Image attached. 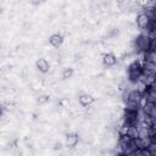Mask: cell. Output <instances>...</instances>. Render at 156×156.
Returning <instances> with one entry per match:
<instances>
[{
  "mask_svg": "<svg viewBox=\"0 0 156 156\" xmlns=\"http://www.w3.org/2000/svg\"><path fill=\"white\" fill-rule=\"evenodd\" d=\"M49 100H50V96H49V95H40L37 101H38L39 105H44V104L49 102Z\"/></svg>",
  "mask_w": 156,
  "mask_h": 156,
  "instance_id": "obj_12",
  "label": "cell"
},
{
  "mask_svg": "<svg viewBox=\"0 0 156 156\" xmlns=\"http://www.w3.org/2000/svg\"><path fill=\"white\" fill-rule=\"evenodd\" d=\"M135 84H136V90H138V91H139L141 95L146 93V90H147L149 85H147V84H146V83H145V82H144L141 78H140V79H139V80H138Z\"/></svg>",
  "mask_w": 156,
  "mask_h": 156,
  "instance_id": "obj_11",
  "label": "cell"
},
{
  "mask_svg": "<svg viewBox=\"0 0 156 156\" xmlns=\"http://www.w3.org/2000/svg\"><path fill=\"white\" fill-rule=\"evenodd\" d=\"M78 102H79L80 106L88 107L94 102V98L91 95H89V94H82V95L78 96Z\"/></svg>",
  "mask_w": 156,
  "mask_h": 156,
  "instance_id": "obj_8",
  "label": "cell"
},
{
  "mask_svg": "<svg viewBox=\"0 0 156 156\" xmlns=\"http://www.w3.org/2000/svg\"><path fill=\"white\" fill-rule=\"evenodd\" d=\"M135 23H136V26H138L140 29H146V28L150 26L151 20H150L144 12H140V13H138L136 17H135Z\"/></svg>",
  "mask_w": 156,
  "mask_h": 156,
  "instance_id": "obj_3",
  "label": "cell"
},
{
  "mask_svg": "<svg viewBox=\"0 0 156 156\" xmlns=\"http://www.w3.org/2000/svg\"><path fill=\"white\" fill-rule=\"evenodd\" d=\"M127 87H128L127 82H126V80H122V82H119V83H118V85H117V90L123 93V91H126V90H127Z\"/></svg>",
  "mask_w": 156,
  "mask_h": 156,
  "instance_id": "obj_13",
  "label": "cell"
},
{
  "mask_svg": "<svg viewBox=\"0 0 156 156\" xmlns=\"http://www.w3.org/2000/svg\"><path fill=\"white\" fill-rule=\"evenodd\" d=\"M5 110H6V107H5V105L2 104V102H0V117L5 113Z\"/></svg>",
  "mask_w": 156,
  "mask_h": 156,
  "instance_id": "obj_15",
  "label": "cell"
},
{
  "mask_svg": "<svg viewBox=\"0 0 156 156\" xmlns=\"http://www.w3.org/2000/svg\"><path fill=\"white\" fill-rule=\"evenodd\" d=\"M73 74H74V69H73L72 67H65V68L62 69V74H61V77H62V79L67 80V79L72 78Z\"/></svg>",
  "mask_w": 156,
  "mask_h": 156,
  "instance_id": "obj_10",
  "label": "cell"
},
{
  "mask_svg": "<svg viewBox=\"0 0 156 156\" xmlns=\"http://www.w3.org/2000/svg\"><path fill=\"white\" fill-rule=\"evenodd\" d=\"M116 63H117V57L113 52H106L102 55V65L105 67L110 68V67L116 66Z\"/></svg>",
  "mask_w": 156,
  "mask_h": 156,
  "instance_id": "obj_4",
  "label": "cell"
},
{
  "mask_svg": "<svg viewBox=\"0 0 156 156\" xmlns=\"http://www.w3.org/2000/svg\"><path fill=\"white\" fill-rule=\"evenodd\" d=\"M133 49H135L138 52H145L149 50L155 51V39H151L147 34H139L132 43Z\"/></svg>",
  "mask_w": 156,
  "mask_h": 156,
  "instance_id": "obj_1",
  "label": "cell"
},
{
  "mask_svg": "<svg viewBox=\"0 0 156 156\" xmlns=\"http://www.w3.org/2000/svg\"><path fill=\"white\" fill-rule=\"evenodd\" d=\"M44 0H29V2L33 5V6H39Z\"/></svg>",
  "mask_w": 156,
  "mask_h": 156,
  "instance_id": "obj_14",
  "label": "cell"
},
{
  "mask_svg": "<svg viewBox=\"0 0 156 156\" xmlns=\"http://www.w3.org/2000/svg\"><path fill=\"white\" fill-rule=\"evenodd\" d=\"M141 74H143V67H141V65H140L139 60L133 61V62L128 66V68H127L128 80H129L132 84H135V83L140 79Z\"/></svg>",
  "mask_w": 156,
  "mask_h": 156,
  "instance_id": "obj_2",
  "label": "cell"
},
{
  "mask_svg": "<svg viewBox=\"0 0 156 156\" xmlns=\"http://www.w3.org/2000/svg\"><path fill=\"white\" fill-rule=\"evenodd\" d=\"M116 1H117V2H118V4H123V2H124V1H126V0H116Z\"/></svg>",
  "mask_w": 156,
  "mask_h": 156,
  "instance_id": "obj_16",
  "label": "cell"
},
{
  "mask_svg": "<svg viewBox=\"0 0 156 156\" xmlns=\"http://www.w3.org/2000/svg\"><path fill=\"white\" fill-rule=\"evenodd\" d=\"M35 68L40 72V73H48L49 69H50V63L48 62L46 58L44 57H40L35 61Z\"/></svg>",
  "mask_w": 156,
  "mask_h": 156,
  "instance_id": "obj_7",
  "label": "cell"
},
{
  "mask_svg": "<svg viewBox=\"0 0 156 156\" xmlns=\"http://www.w3.org/2000/svg\"><path fill=\"white\" fill-rule=\"evenodd\" d=\"M1 12H2V9H1V7H0V13H1Z\"/></svg>",
  "mask_w": 156,
  "mask_h": 156,
  "instance_id": "obj_17",
  "label": "cell"
},
{
  "mask_svg": "<svg viewBox=\"0 0 156 156\" xmlns=\"http://www.w3.org/2000/svg\"><path fill=\"white\" fill-rule=\"evenodd\" d=\"M143 12L151 20V21H155V7L152 5H147L145 7H143Z\"/></svg>",
  "mask_w": 156,
  "mask_h": 156,
  "instance_id": "obj_9",
  "label": "cell"
},
{
  "mask_svg": "<svg viewBox=\"0 0 156 156\" xmlns=\"http://www.w3.org/2000/svg\"><path fill=\"white\" fill-rule=\"evenodd\" d=\"M63 41H65V38H63V35L60 34V33H54V34H51V35L49 37V44H50L52 48H56V49H58V48L63 44Z\"/></svg>",
  "mask_w": 156,
  "mask_h": 156,
  "instance_id": "obj_5",
  "label": "cell"
},
{
  "mask_svg": "<svg viewBox=\"0 0 156 156\" xmlns=\"http://www.w3.org/2000/svg\"><path fill=\"white\" fill-rule=\"evenodd\" d=\"M78 141H79V134H78V133L72 132V133H68V134L66 135L65 145H66L67 147L72 149V147H74V146L78 144Z\"/></svg>",
  "mask_w": 156,
  "mask_h": 156,
  "instance_id": "obj_6",
  "label": "cell"
}]
</instances>
